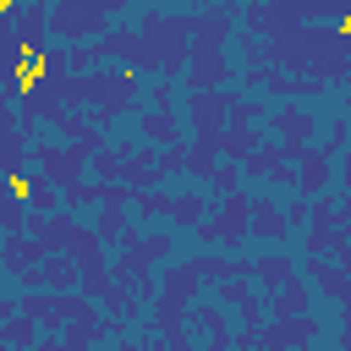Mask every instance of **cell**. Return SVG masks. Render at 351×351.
I'll use <instances>...</instances> for the list:
<instances>
[{"instance_id":"obj_1","label":"cell","mask_w":351,"mask_h":351,"mask_svg":"<svg viewBox=\"0 0 351 351\" xmlns=\"http://www.w3.org/2000/svg\"><path fill=\"white\" fill-rule=\"evenodd\" d=\"M38 71H44V60H38V55H33V49H27V55H22V71H16V93H27V88H33V77H38Z\"/></svg>"},{"instance_id":"obj_2","label":"cell","mask_w":351,"mask_h":351,"mask_svg":"<svg viewBox=\"0 0 351 351\" xmlns=\"http://www.w3.org/2000/svg\"><path fill=\"white\" fill-rule=\"evenodd\" d=\"M11 5H16V0H0V11H11Z\"/></svg>"}]
</instances>
